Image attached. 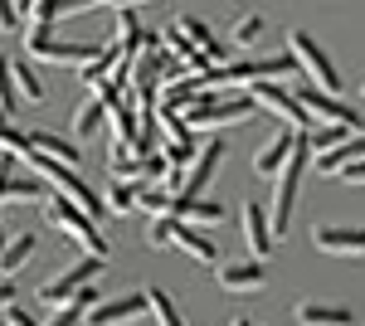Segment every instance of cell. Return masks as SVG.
I'll return each mask as SVG.
<instances>
[{
	"mask_svg": "<svg viewBox=\"0 0 365 326\" xmlns=\"http://www.w3.org/2000/svg\"><path fill=\"white\" fill-rule=\"evenodd\" d=\"M108 103H103V98H93V103H83V108L73 112V136H78V141H88V136H98L103 132V122H108Z\"/></svg>",
	"mask_w": 365,
	"mask_h": 326,
	"instance_id": "obj_22",
	"label": "cell"
},
{
	"mask_svg": "<svg viewBox=\"0 0 365 326\" xmlns=\"http://www.w3.org/2000/svg\"><path fill=\"white\" fill-rule=\"evenodd\" d=\"M0 108L15 112L20 108V88H15V68H10V58L0 54Z\"/></svg>",
	"mask_w": 365,
	"mask_h": 326,
	"instance_id": "obj_31",
	"label": "cell"
},
{
	"mask_svg": "<svg viewBox=\"0 0 365 326\" xmlns=\"http://www.w3.org/2000/svg\"><path fill=\"white\" fill-rule=\"evenodd\" d=\"M58 15H68L63 0H34V5H29V29H54Z\"/></svg>",
	"mask_w": 365,
	"mask_h": 326,
	"instance_id": "obj_29",
	"label": "cell"
},
{
	"mask_svg": "<svg viewBox=\"0 0 365 326\" xmlns=\"http://www.w3.org/2000/svg\"><path fill=\"white\" fill-rule=\"evenodd\" d=\"M113 10H132V5H141V0H108Z\"/></svg>",
	"mask_w": 365,
	"mask_h": 326,
	"instance_id": "obj_38",
	"label": "cell"
},
{
	"mask_svg": "<svg viewBox=\"0 0 365 326\" xmlns=\"http://www.w3.org/2000/svg\"><path fill=\"white\" fill-rule=\"evenodd\" d=\"M220 161H225V141L205 136V146H200L195 165L185 170V190H180V195H205V185L215 180V170H220Z\"/></svg>",
	"mask_w": 365,
	"mask_h": 326,
	"instance_id": "obj_12",
	"label": "cell"
},
{
	"mask_svg": "<svg viewBox=\"0 0 365 326\" xmlns=\"http://www.w3.org/2000/svg\"><path fill=\"white\" fill-rule=\"evenodd\" d=\"M137 200H141V185H137V180H113V190H108V210H113V215L137 210Z\"/></svg>",
	"mask_w": 365,
	"mask_h": 326,
	"instance_id": "obj_26",
	"label": "cell"
},
{
	"mask_svg": "<svg viewBox=\"0 0 365 326\" xmlns=\"http://www.w3.org/2000/svg\"><path fill=\"white\" fill-rule=\"evenodd\" d=\"M297 141H302V132H282V136H273V141H268V146L253 156V170H258V175H278L282 165L292 161Z\"/></svg>",
	"mask_w": 365,
	"mask_h": 326,
	"instance_id": "obj_15",
	"label": "cell"
},
{
	"mask_svg": "<svg viewBox=\"0 0 365 326\" xmlns=\"http://www.w3.org/2000/svg\"><path fill=\"white\" fill-rule=\"evenodd\" d=\"M151 312V302L146 292H132V297H113V302H98L93 312H88L83 326H127V322H141Z\"/></svg>",
	"mask_w": 365,
	"mask_h": 326,
	"instance_id": "obj_10",
	"label": "cell"
},
{
	"mask_svg": "<svg viewBox=\"0 0 365 326\" xmlns=\"http://www.w3.org/2000/svg\"><path fill=\"white\" fill-rule=\"evenodd\" d=\"M170 229H175V219L170 215H161V219H151V229H146V239L161 248V244H170Z\"/></svg>",
	"mask_w": 365,
	"mask_h": 326,
	"instance_id": "obj_33",
	"label": "cell"
},
{
	"mask_svg": "<svg viewBox=\"0 0 365 326\" xmlns=\"http://www.w3.org/2000/svg\"><path fill=\"white\" fill-rule=\"evenodd\" d=\"M287 49H292V58H297V68H307L312 88H322V93L336 98L341 93V73H336V63L327 58V49L312 39L307 29H292V34H287Z\"/></svg>",
	"mask_w": 365,
	"mask_h": 326,
	"instance_id": "obj_5",
	"label": "cell"
},
{
	"mask_svg": "<svg viewBox=\"0 0 365 326\" xmlns=\"http://www.w3.org/2000/svg\"><path fill=\"white\" fill-rule=\"evenodd\" d=\"M307 136L297 141V151H292V161L278 170V180H273V205H268V219H273V239H287V229H292V205H297V185H302V170H307Z\"/></svg>",
	"mask_w": 365,
	"mask_h": 326,
	"instance_id": "obj_1",
	"label": "cell"
},
{
	"mask_svg": "<svg viewBox=\"0 0 365 326\" xmlns=\"http://www.w3.org/2000/svg\"><path fill=\"white\" fill-rule=\"evenodd\" d=\"M297 68V58L292 49L287 54H268V58H244V63H220V68H210V88H220V83H282L287 73Z\"/></svg>",
	"mask_w": 365,
	"mask_h": 326,
	"instance_id": "obj_3",
	"label": "cell"
},
{
	"mask_svg": "<svg viewBox=\"0 0 365 326\" xmlns=\"http://www.w3.org/2000/svg\"><path fill=\"white\" fill-rule=\"evenodd\" d=\"M244 244H249V258L253 263H263L268 253H273V219L268 210H258V205H244Z\"/></svg>",
	"mask_w": 365,
	"mask_h": 326,
	"instance_id": "obj_11",
	"label": "cell"
},
{
	"mask_svg": "<svg viewBox=\"0 0 365 326\" xmlns=\"http://www.w3.org/2000/svg\"><path fill=\"white\" fill-rule=\"evenodd\" d=\"M253 103L258 108H268L273 117H282L287 122V132H312V112L302 108V98L297 93H287V88H278V83H253Z\"/></svg>",
	"mask_w": 365,
	"mask_h": 326,
	"instance_id": "obj_6",
	"label": "cell"
},
{
	"mask_svg": "<svg viewBox=\"0 0 365 326\" xmlns=\"http://www.w3.org/2000/svg\"><path fill=\"white\" fill-rule=\"evenodd\" d=\"M341 141H346V127H327V122H322V127H312V132H307V146L317 151V156L336 151Z\"/></svg>",
	"mask_w": 365,
	"mask_h": 326,
	"instance_id": "obj_30",
	"label": "cell"
},
{
	"mask_svg": "<svg viewBox=\"0 0 365 326\" xmlns=\"http://www.w3.org/2000/svg\"><path fill=\"white\" fill-rule=\"evenodd\" d=\"M229 326H253V322H244V317H239V322H229Z\"/></svg>",
	"mask_w": 365,
	"mask_h": 326,
	"instance_id": "obj_39",
	"label": "cell"
},
{
	"mask_svg": "<svg viewBox=\"0 0 365 326\" xmlns=\"http://www.w3.org/2000/svg\"><path fill=\"white\" fill-rule=\"evenodd\" d=\"M361 103H365V88H361Z\"/></svg>",
	"mask_w": 365,
	"mask_h": 326,
	"instance_id": "obj_41",
	"label": "cell"
},
{
	"mask_svg": "<svg viewBox=\"0 0 365 326\" xmlns=\"http://www.w3.org/2000/svg\"><path fill=\"white\" fill-rule=\"evenodd\" d=\"M312 244L322 253H365V229H341V224H322L312 234Z\"/></svg>",
	"mask_w": 365,
	"mask_h": 326,
	"instance_id": "obj_16",
	"label": "cell"
},
{
	"mask_svg": "<svg viewBox=\"0 0 365 326\" xmlns=\"http://www.w3.org/2000/svg\"><path fill=\"white\" fill-rule=\"evenodd\" d=\"M29 146H34V151H44L49 161L78 165V146H73V141H63V136H54V132H29Z\"/></svg>",
	"mask_w": 365,
	"mask_h": 326,
	"instance_id": "obj_23",
	"label": "cell"
},
{
	"mask_svg": "<svg viewBox=\"0 0 365 326\" xmlns=\"http://www.w3.org/2000/svg\"><path fill=\"white\" fill-rule=\"evenodd\" d=\"M336 180H351V185H365V161H356V165H346Z\"/></svg>",
	"mask_w": 365,
	"mask_h": 326,
	"instance_id": "obj_36",
	"label": "cell"
},
{
	"mask_svg": "<svg viewBox=\"0 0 365 326\" xmlns=\"http://www.w3.org/2000/svg\"><path fill=\"white\" fill-rule=\"evenodd\" d=\"M29 253H34V234H20V239H10V244L0 248V277L20 272V268L29 263Z\"/></svg>",
	"mask_w": 365,
	"mask_h": 326,
	"instance_id": "obj_24",
	"label": "cell"
},
{
	"mask_svg": "<svg viewBox=\"0 0 365 326\" xmlns=\"http://www.w3.org/2000/svg\"><path fill=\"white\" fill-rule=\"evenodd\" d=\"M146 302H151V317H156V326H185V317L175 312V302H170L161 287H146Z\"/></svg>",
	"mask_w": 365,
	"mask_h": 326,
	"instance_id": "obj_27",
	"label": "cell"
},
{
	"mask_svg": "<svg viewBox=\"0 0 365 326\" xmlns=\"http://www.w3.org/2000/svg\"><path fill=\"white\" fill-rule=\"evenodd\" d=\"M10 68H15L20 98H25V103H39V98H44V83H39V73H34V58H10Z\"/></svg>",
	"mask_w": 365,
	"mask_h": 326,
	"instance_id": "obj_25",
	"label": "cell"
},
{
	"mask_svg": "<svg viewBox=\"0 0 365 326\" xmlns=\"http://www.w3.org/2000/svg\"><path fill=\"white\" fill-rule=\"evenodd\" d=\"M356 161H365V132H351L336 151L317 156V170H322V175H341L346 165H356Z\"/></svg>",
	"mask_w": 365,
	"mask_h": 326,
	"instance_id": "obj_18",
	"label": "cell"
},
{
	"mask_svg": "<svg viewBox=\"0 0 365 326\" xmlns=\"http://www.w3.org/2000/svg\"><path fill=\"white\" fill-rule=\"evenodd\" d=\"M0 248H5V229H0Z\"/></svg>",
	"mask_w": 365,
	"mask_h": 326,
	"instance_id": "obj_40",
	"label": "cell"
},
{
	"mask_svg": "<svg viewBox=\"0 0 365 326\" xmlns=\"http://www.w3.org/2000/svg\"><path fill=\"white\" fill-rule=\"evenodd\" d=\"M10 29H20V20H15V0H0V34H10Z\"/></svg>",
	"mask_w": 365,
	"mask_h": 326,
	"instance_id": "obj_34",
	"label": "cell"
},
{
	"mask_svg": "<svg viewBox=\"0 0 365 326\" xmlns=\"http://www.w3.org/2000/svg\"><path fill=\"white\" fill-rule=\"evenodd\" d=\"M220 287H225V292H263V287H268V268H263V263H225V268H220Z\"/></svg>",
	"mask_w": 365,
	"mask_h": 326,
	"instance_id": "obj_14",
	"label": "cell"
},
{
	"mask_svg": "<svg viewBox=\"0 0 365 326\" xmlns=\"http://www.w3.org/2000/svg\"><path fill=\"white\" fill-rule=\"evenodd\" d=\"M175 25L185 29V39H190L195 49H205V54L215 58V68H220V58H225V44H215V34H210V25H205V20H195V15H175Z\"/></svg>",
	"mask_w": 365,
	"mask_h": 326,
	"instance_id": "obj_21",
	"label": "cell"
},
{
	"mask_svg": "<svg viewBox=\"0 0 365 326\" xmlns=\"http://www.w3.org/2000/svg\"><path fill=\"white\" fill-rule=\"evenodd\" d=\"M25 54L34 63H93L103 49H93V44H58L49 29H25Z\"/></svg>",
	"mask_w": 365,
	"mask_h": 326,
	"instance_id": "obj_7",
	"label": "cell"
},
{
	"mask_svg": "<svg viewBox=\"0 0 365 326\" xmlns=\"http://www.w3.org/2000/svg\"><path fill=\"white\" fill-rule=\"evenodd\" d=\"M170 200H175V195L166 190V185H141V200H137V210L141 215H170Z\"/></svg>",
	"mask_w": 365,
	"mask_h": 326,
	"instance_id": "obj_28",
	"label": "cell"
},
{
	"mask_svg": "<svg viewBox=\"0 0 365 326\" xmlns=\"http://www.w3.org/2000/svg\"><path fill=\"white\" fill-rule=\"evenodd\" d=\"M103 272V258H83V263H73L68 272H58L54 282H44L39 287V302L49 307V312H58V307H68L73 302V292H83V287H93V277Z\"/></svg>",
	"mask_w": 365,
	"mask_h": 326,
	"instance_id": "obj_8",
	"label": "cell"
},
{
	"mask_svg": "<svg viewBox=\"0 0 365 326\" xmlns=\"http://www.w3.org/2000/svg\"><path fill=\"white\" fill-rule=\"evenodd\" d=\"M5 326H39V322L29 317L25 307H5Z\"/></svg>",
	"mask_w": 365,
	"mask_h": 326,
	"instance_id": "obj_35",
	"label": "cell"
},
{
	"mask_svg": "<svg viewBox=\"0 0 365 326\" xmlns=\"http://www.w3.org/2000/svg\"><path fill=\"white\" fill-rule=\"evenodd\" d=\"M229 210L220 200H205V195H175L170 200V219H185V224H220Z\"/></svg>",
	"mask_w": 365,
	"mask_h": 326,
	"instance_id": "obj_13",
	"label": "cell"
},
{
	"mask_svg": "<svg viewBox=\"0 0 365 326\" xmlns=\"http://www.w3.org/2000/svg\"><path fill=\"white\" fill-rule=\"evenodd\" d=\"M297 326H356V312L327 307V302H302L297 307Z\"/></svg>",
	"mask_w": 365,
	"mask_h": 326,
	"instance_id": "obj_20",
	"label": "cell"
},
{
	"mask_svg": "<svg viewBox=\"0 0 365 326\" xmlns=\"http://www.w3.org/2000/svg\"><path fill=\"white\" fill-rule=\"evenodd\" d=\"M10 297H15V287H10V282H0V312H5V307H15Z\"/></svg>",
	"mask_w": 365,
	"mask_h": 326,
	"instance_id": "obj_37",
	"label": "cell"
},
{
	"mask_svg": "<svg viewBox=\"0 0 365 326\" xmlns=\"http://www.w3.org/2000/svg\"><path fill=\"white\" fill-rule=\"evenodd\" d=\"M170 244L180 248L185 258H195V263H215V258H220V248L210 244V239H205L200 229H190L185 219H175V229H170Z\"/></svg>",
	"mask_w": 365,
	"mask_h": 326,
	"instance_id": "obj_17",
	"label": "cell"
},
{
	"mask_svg": "<svg viewBox=\"0 0 365 326\" xmlns=\"http://www.w3.org/2000/svg\"><path fill=\"white\" fill-rule=\"evenodd\" d=\"M263 29H268V20H263V15H244V20L234 25V44H253Z\"/></svg>",
	"mask_w": 365,
	"mask_h": 326,
	"instance_id": "obj_32",
	"label": "cell"
},
{
	"mask_svg": "<svg viewBox=\"0 0 365 326\" xmlns=\"http://www.w3.org/2000/svg\"><path fill=\"white\" fill-rule=\"evenodd\" d=\"M253 108H258V103L244 98V93H239V98H215V88H210V93H200L180 117L190 122V132H215V127H229V122L253 117Z\"/></svg>",
	"mask_w": 365,
	"mask_h": 326,
	"instance_id": "obj_2",
	"label": "cell"
},
{
	"mask_svg": "<svg viewBox=\"0 0 365 326\" xmlns=\"http://www.w3.org/2000/svg\"><path fill=\"white\" fill-rule=\"evenodd\" d=\"M49 224L54 229H63L68 239H78V244L88 248V258H108V239L98 234V219L88 215V210H78L73 200H49Z\"/></svg>",
	"mask_w": 365,
	"mask_h": 326,
	"instance_id": "obj_4",
	"label": "cell"
},
{
	"mask_svg": "<svg viewBox=\"0 0 365 326\" xmlns=\"http://www.w3.org/2000/svg\"><path fill=\"white\" fill-rule=\"evenodd\" d=\"M44 200L39 180H10V156H0V205H34Z\"/></svg>",
	"mask_w": 365,
	"mask_h": 326,
	"instance_id": "obj_19",
	"label": "cell"
},
{
	"mask_svg": "<svg viewBox=\"0 0 365 326\" xmlns=\"http://www.w3.org/2000/svg\"><path fill=\"white\" fill-rule=\"evenodd\" d=\"M297 98H302V108L312 112V122H317V127L327 122V127L365 132V127H361V112H356V108H346V103H341V98H331V93H322V88H307V93H297Z\"/></svg>",
	"mask_w": 365,
	"mask_h": 326,
	"instance_id": "obj_9",
	"label": "cell"
}]
</instances>
